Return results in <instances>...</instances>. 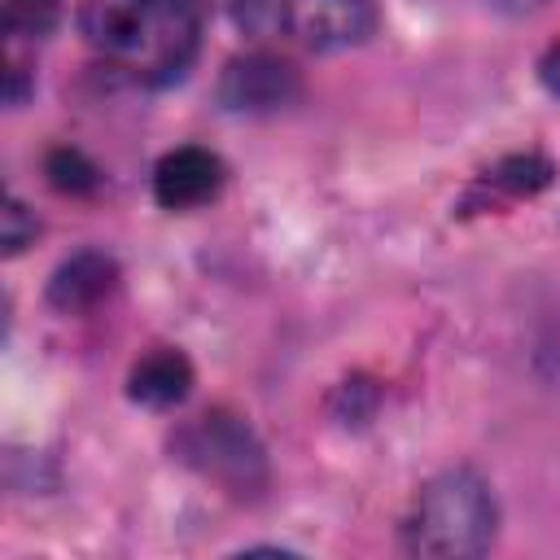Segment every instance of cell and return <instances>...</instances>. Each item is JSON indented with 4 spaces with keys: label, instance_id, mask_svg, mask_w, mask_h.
<instances>
[{
    "label": "cell",
    "instance_id": "obj_6",
    "mask_svg": "<svg viewBox=\"0 0 560 560\" xmlns=\"http://www.w3.org/2000/svg\"><path fill=\"white\" fill-rule=\"evenodd\" d=\"M219 188H223V162L197 144L171 149L153 171V197L162 210H197L214 201Z\"/></svg>",
    "mask_w": 560,
    "mask_h": 560
},
{
    "label": "cell",
    "instance_id": "obj_14",
    "mask_svg": "<svg viewBox=\"0 0 560 560\" xmlns=\"http://www.w3.org/2000/svg\"><path fill=\"white\" fill-rule=\"evenodd\" d=\"M538 70H542V83H547L551 92H560V44L542 57V66H538Z\"/></svg>",
    "mask_w": 560,
    "mask_h": 560
},
{
    "label": "cell",
    "instance_id": "obj_11",
    "mask_svg": "<svg viewBox=\"0 0 560 560\" xmlns=\"http://www.w3.org/2000/svg\"><path fill=\"white\" fill-rule=\"evenodd\" d=\"M232 22L254 39H271L289 31V0H232Z\"/></svg>",
    "mask_w": 560,
    "mask_h": 560
},
{
    "label": "cell",
    "instance_id": "obj_3",
    "mask_svg": "<svg viewBox=\"0 0 560 560\" xmlns=\"http://www.w3.org/2000/svg\"><path fill=\"white\" fill-rule=\"evenodd\" d=\"M179 459H188L201 477L219 481L232 494H254L267 481V464H262V446L249 433L245 420L228 416V411H210L197 416L184 433H179Z\"/></svg>",
    "mask_w": 560,
    "mask_h": 560
},
{
    "label": "cell",
    "instance_id": "obj_1",
    "mask_svg": "<svg viewBox=\"0 0 560 560\" xmlns=\"http://www.w3.org/2000/svg\"><path fill=\"white\" fill-rule=\"evenodd\" d=\"M79 31L105 61L144 83L179 79L197 57L192 0H83Z\"/></svg>",
    "mask_w": 560,
    "mask_h": 560
},
{
    "label": "cell",
    "instance_id": "obj_10",
    "mask_svg": "<svg viewBox=\"0 0 560 560\" xmlns=\"http://www.w3.org/2000/svg\"><path fill=\"white\" fill-rule=\"evenodd\" d=\"M44 171H48V179H52V188H61V192H92L96 184H101V171L79 153V149H52L48 153V162H44Z\"/></svg>",
    "mask_w": 560,
    "mask_h": 560
},
{
    "label": "cell",
    "instance_id": "obj_5",
    "mask_svg": "<svg viewBox=\"0 0 560 560\" xmlns=\"http://www.w3.org/2000/svg\"><path fill=\"white\" fill-rule=\"evenodd\" d=\"M372 0H289V31L315 52H341L372 35Z\"/></svg>",
    "mask_w": 560,
    "mask_h": 560
},
{
    "label": "cell",
    "instance_id": "obj_13",
    "mask_svg": "<svg viewBox=\"0 0 560 560\" xmlns=\"http://www.w3.org/2000/svg\"><path fill=\"white\" fill-rule=\"evenodd\" d=\"M31 241H35V214H26V206L9 197V206H4V254H22Z\"/></svg>",
    "mask_w": 560,
    "mask_h": 560
},
{
    "label": "cell",
    "instance_id": "obj_7",
    "mask_svg": "<svg viewBox=\"0 0 560 560\" xmlns=\"http://www.w3.org/2000/svg\"><path fill=\"white\" fill-rule=\"evenodd\" d=\"M118 284V262L105 249H79L70 254L52 280H48V302L61 315H83L92 306H101Z\"/></svg>",
    "mask_w": 560,
    "mask_h": 560
},
{
    "label": "cell",
    "instance_id": "obj_9",
    "mask_svg": "<svg viewBox=\"0 0 560 560\" xmlns=\"http://www.w3.org/2000/svg\"><path fill=\"white\" fill-rule=\"evenodd\" d=\"M551 184V162H542L538 153H525V158H508V162H499L481 184H477V192H503V197H529V192H538V188H547Z\"/></svg>",
    "mask_w": 560,
    "mask_h": 560
},
{
    "label": "cell",
    "instance_id": "obj_2",
    "mask_svg": "<svg viewBox=\"0 0 560 560\" xmlns=\"http://www.w3.org/2000/svg\"><path fill=\"white\" fill-rule=\"evenodd\" d=\"M499 534L490 486L468 468H446L420 486L402 542L416 556H481Z\"/></svg>",
    "mask_w": 560,
    "mask_h": 560
},
{
    "label": "cell",
    "instance_id": "obj_8",
    "mask_svg": "<svg viewBox=\"0 0 560 560\" xmlns=\"http://www.w3.org/2000/svg\"><path fill=\"white\" fill-rule=\"evenodd\" d=\"M188 389H192V363L184 359V350H171V346L144 354V359L131 368V376H127V394H131L140 407H153V411L184 402Z\"/></svg>",
    "mask_w": 560,
    "mask_h": 560
},
{
    "label": "cell",
    "instance_id": "obj_12",
    "mask_svg": "<svg viewBox=\"0 0 560 560\" xmlns=\"http://www.w3.org/2000/svg\"><path fill=\"white\" fill-rule=\"evenodd\" d=\"M57 18V0H4V22L13 35H44Z\"/></svg>",
    "mask_w": 560,
    "mask_h": 560
},
{
    "label": "cell",
    "instance_id": "obj_4",
    "mask_svg": "<svg viewBox=\"0 0 560 560\" xmlns=\"http://www.w3.org/2000/svg\"><path fill=\"white\" fill-rule=\"evenodd\" d=\"M298 101V70L280 57L249 52L223 66L219 74V105L232 114H276Z\"/></svg>",
    "mask_w": 560,
    "mask_h": 560
}]
</instances>
